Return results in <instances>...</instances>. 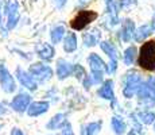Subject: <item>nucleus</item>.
<instances>
[{
    "mask_svg": "<svg viewBox=\"0 0 155 135\" xmlns=\"http://www.w3.org/2000/svg\"><path fill=\"white\" fill-rule=\"evenodd\" d=\"M99 38H100L99 30H92L91 32H88V34L84 37L85 46H93V45H96L97 41H99Z\"/></svg>",
    "mask_w": 155,
    "mask_h": 135,
    "instance_id": "20",
    "label": "nucleus"
},
{
    "mask_svg": "<svg viewBox=\"0 0 155 135\" xmlns=\"http://www.w3.org/2000/svg\"><path fill=\"white\" fill-rule=\"evenodd\" d=\"M88 61L92 69V83H94V84L100 83L103 80V72L107 69V65L104 64V61L97 54H91Z\"/></svg>",
    "mask_w": 155,
    "mask_h": 135,
    "instance_id": "4",
    "label": "nucleus"
},
{
    "mask_svg": "<svg viewBox=\"0 0 155 135\" xmlns=\"http://www.w3.org/2000/svg\"><path fill=\"white\" fill-rule=\"evenodd\" d=\"M128 135H136V133H135V130H131L130 133H128Z\"/></svg>",
    "mask_w": 155,
    "mask_h": 135,
    "instance_id": "32",
    "label": "nucleus"
},
{
    "mask_svg": "<svg viewBox=\"0 0 155 135\" xmlns=\"http://www.w3.org/2000/svg\"><path fill=\"white\" fill-rule=\"evenodd\" d=\"M154 130H155V124H154Z\"/></svg>",
    "mask_w": 155,
    "mask_h": 135,
    "instance_id": "33",
    "label": "nucleus"
},
{
    "mask_svg": "<svg viewBox=\"0 0 155 135\" xmlns=\"http://www.w3.org/2000/svg\"><path fill=\"white\" fill-rule=\"evenodd\" d=\"M138 64L146 70H155V39L147 41L146 43L142 45Z\"/></svg>",
    "mask_w": 155,
    "mask_h": 135,
    "instance_id": "1",
    "label": "nucleus"
},
{
    "mask_svg": "<svg viewBox=\"0 0 155 135\" xmlns=\"http://www.w3.org/2000/svg\"><path fill=\"white\" fill-rule=\"evenodd\" d=\"M139 120L144 124H151V123L155 122V113L154 112H148V111H144V112H139L138 113Z\"/></svg>",
    "mask_w": 155,
    "mask_h": 135,
    "instance_id": "24",
    "label": "nucleus"
},
{
    "mask_svg": "<svg viewBox=\"0 0 155 135\" xmlns=\"http://www.w3.org/2000/svg\"><path fill=\"white\" fill-rule=\"evenodd\" d=\"M62 135H74L73 134V130H71L70 123H66V124H65L64 130H62Z\"/></svg>",
    "mask_w": 155,
    "mask_h": 135,
    "instance_id": "28",
    "label": "nucleus"
},
{
    "mask_svg": "<svg viewBox=\"0 0 155 135\" xmlns=\"http://www.w3.org/2000/svg\"><path fill=\"white\" fill-rule=\"evenodd\" d=\"M73 74L77 77L78 80H82V79H86L85 76V69L81 66V65H74L73 66Z\"/></svg>",
    "mask_w": 155,
    "mask_h": 135,
    "instance_id": "26",
    "label": "nucleus"
},
{
    "mask_svg": "<svg viewBox=\"0 0 155 135\" xmlns=\"http://www.w3.org/2000/svg\"><path fill=\"white\" fill-rule=\"evenodd\" d=\"M0 83H2L3 89H4L5 92H8V93H11V92L15 91L14 79H12V76L10 74V72H8L5 68L0 69Z\"/></svg>",
    "mask_w": 155,
    "mask_h": 135,
    "instance_id": "8",
    "label": "nucleus"
},
{
    "mask_svg": "<svg viewBox=\"0 0 155 135\" xmlns=\"http://www.w3.org/2000/svg\"><path fill=\"white\" fill-rule=\"evenodd\" d=\"M64 34H65V29H64V26H58V27H55V29H54V30H51V32H50V38H51V42H53V43H58V42L62 39Z\"/></svg>",
    "mask_w": 155,
    "mask_h": 135,
    "instance_id": "23",
    "label": "nucleus"
},
{
    "mask_svg": "<svg viewBox=\"0 0 155 135\" xmlns=\"http://www.w3.org/2000/svg\"><path fill=\"white\" fill-rule=\"evenodd\" d=\"M37 53L39 56V58L45 59V61H49L54 57V49L50 46L49 43H41L37 46Z\"/></svg>",
    "mask_w": 155,
    "mask_h": 135,
    "instance_id": "12",
    "label": "nucleus"
},
{
    "mask_svg": "<svg viewBox=\"0 0 155 135\" xmlns=\"http://www.w3.org/2000/svg\"><path fill=\"white\" fill-rule=\"evenodd\" d=\"M138 96L139 100L147 106L155 104V77H150L147 83L143 84L138 92Z\"/></svg>",
    "mask_w": 155,
    "mask_h": 135,
    "instance_id": "3",
    "label": "nucleus"
},
{
    "mask_svg": "<svg viewBox=\"0 0 155 135\" xmlns=\"http://www.w3.org/2000/svg\"><path fill=\"white\" fill-rule=\"evenodd\" d=\"M65 3H66V0H58V7H64Z\"/></svg>",
    "mask_w": 155,
    "mask_h": 135,
    "instance_id": "31",
    "label": "nucleus"
},
{
    "mask_svg": "<svg viewBox=\"0 0 155 135\" xmlns=\"http://www.w3.org/2000/svg\"><path fill=\"white\" fill-rule=\"evenodd\" d=\"M66 115L65 113H58L54 118L51 119L49 123H47V128H51V130H55V128L62 127V124H66Z\"/></svg>",
    "mask_w": 155,
    "mask_h": 135,
    "instance_id": "18",
    "label": "nucleus"
},
{
    "mask_svg": "<svg viewBox=\"0 0 155 135\" xmlns=\"http://www.w3.org/2000/svg\"><path fill=\"white\" fill-rule=\"evenodd\" d=\"M7 11V29H14L19 20V5L16 0H10L5 5Z\"/></svg>",
    "mask_w": 155,
    "mask_h": 135,
    "instance_id": "6",
    "label": "nucleus"
},
{
    "mask_svg": "<svg viewBox=\"0 0 155 135\" xmlns=\"http://www.w3.org/2000/svg\"><path fill=\"white\" fill-rule=\"evenodd\" d=\"M100 45H101V49H103L104 52L109 56L111 61H116V62H117V50H116V47L113 46L111 42H101Z\"/></svg>",
    "mask_w": 155,
    "mask_h": 135,
    "instance_id": "19",
    "label": "nucleus"
},
{
    "mask_svg": "<svg viewBox=\"0 0 155 135\" xmlns=\"http://www.w3.org/2000/svg\"><path fill=\"white\" fill-rule=\"evenodd\" d=\"M47 110H49V103L47 101H35V103L30 104L27 113L30 116H38L41 113H45Z\"/></svg>",
    "mask_w": 155,
    "mask_h": 135,
    "instance_id": "11",
    "label": "nucleus"
},
{
    "mask_svg": "<svg viewBox=\"0 0 155 135\" xmlns=\"http://www.w3.org/2000/svg\"><path fill=\"white\" fill-rule=\"evenodd\" d=\"M101 128V122H94V123H89L88 126H85L82 128L81 135H96Z\"/></svg>",
    "mask_w": 155,
    "mask_h": 135,
    "instance_id": "21",
    "label": "nucleus"
},
{
    "mask_svg": "<svg viewBox=\"0 0 155 135\" xmlns=\"http://www.w3.org/2000/svg\"><path fill=\"white\" fill-rule=\"evenodd\" d=\"M132 35H135V25L131 19H127L121 29V38L124 42H128L132 38Z\"/></svg>",
    "mask_w": 155,
    "mask_h": 135,
    "instance_id": "14",
    "label": "nucleus"
},
{
    "mask_svg": "<svg viewBox=\"0 0 155 135\" xmlns=\"http://www.w3.org/2000/svg\"><path fill=\"white\" fill-rule=\"evenodd\" d=\"M71 72H73V66L68 64L66 61H64V59H59V61L57 62V73H58L59 80L66 79V77L69 76Z\"/></svg>",
    "mask_w": 155,
    "mask_h": 135,
    "instance_id": "13",
    "label": "nucleus"
},
{
    "mask_svg": "<svg viewBox=\"0 0 155 135\" xmlns=\"http://www.w3.org/2000/svg\"><path fill=\"white\" fill-rule=\"evenodd\" d=\"M143 85L142 83V77L138 72L135 70H131L128 72L124 77V89H123V93L126 97H132L135 93H138L140 86Z\"/></svg>",
    "mask_w": 155,
    "mask_h": 135,
    "instance_id": "2",
    "label": "nucleus"
},
{
    "mask_svg": "<svg viewBox=\"0 0 155 135\" xmlns=\"http://www.w3.org/2000/svg\"><path fill=\"white\" fill-rule=\"evenodd\" d=\"M116 3H117V5L120 8H126V7L135 4V0H116Z\"/></svg>",
    "mask_w": 155,
    "mask_h": 135,
    "instance_id": "27",
    "label": "nucleus"
},
{
    "mask_svg": "<svg viewBox=\"0 0 155 135\" xmlns=\"http://www.w3.org/2000/svg\"><path fill=\"white\" fill-rule=\"evenodd\" d=\"M2 5H3V0H0V31H2L3 34H5V30L2 25Z\"/></svg>",
    "mask_w": 155,
    "mask_h": 135,
    "instance_id": "29",
    "label": "nucleus"
},
{
    "mask_svg": "<svg viewBox=\"0 0 155 135\" xmlns=\"http://www.w3.org/2000/svg\"><path fill=\"white\" fill-rule=\"evenodd\" d=\"M64 49L66 50V52H74V50L77 49V38L74 34H69L65 38Z\"/></svg>",
    "mask_w": 155,
    "mask_h": 135,
    "instance_id": "22",
    "label": "nucleus"
},
{
    "mask_svg": "<svg viewBox=\"0 0 155 135\" xmlns=\"http://www.w3.org/2000/svg\"><path fill=\"white\" fill-rule=\"evenodd\" d=\"M112 128L115 131L116 135H121L126 133L127 130V124L124 123V120L120 118V116H113L112 118Z\"/></svg>",
    "mask_w": 155,
    "mask_h": 135,
    "instance_id": "17",
    "label": "nucleus"
},
{
    "mask_svg": "<svg viewBox=\"0 0 155 135\" xmlns=\"http://www.w3.org/2000/svg\"><path fill=\"white\" fill-rule=\"evenodd\" d=\"M30 73H31L35 79H38L39 81H46V80H49L50 77L53 76L51 68L47 66V65H43V64L31 65V68H30Z\"/></svg>",
    "mask_w": 155,
    "mask_h": 135,
    "instance_id": "7",
    "label": "nucleus"
},
{
    "mask_svg": "<svg viewBox=\"0 0 155 135\" xmlns=\"http://www.w3.org/2000/svg\"><path fill=\"white\" fill-rule=\"evenodd\" d=\"M11 135H23V133L19 130V128H14L12 133H11Z\"/></svg>",
    "mask_w": 155,
    "mask_h": 135,
    "instance_id": "30",
    "label": "nucleus"
},
{
    "mask_svg": "<svg viewBox=\"0 0 155 135\" xmlns=\"http://www.w3.org/2000/svg\"><path fill=\"white\" fill-rule=\"evenodd\" d=\"M30 96L27 93H19L16 97L12 100V108L18 112H23L30 104Z\"/></svg>",
    "mask_w": 155,
    "mask_h": 135,
    "instance_id": "9",
    "label": "nucleus"
},
{
    "mask_svg": "<svg viewBox=\"0 0 155 135\" xmlns=\"http://www.w3.org/2000/svg\"><path fill=\"white\" fill-rule=\"evenodd\" d=\"M113 83L111 80L105 81L104 85L99 89V95L101 96L103 99H107V100H112L115 101V95H113Z\"/></svg>",
    "mask_w": 155,
    "mask_h": 135,
    "instance_id": "15",
    "label": "nucleus"
},
{
    "mask_svg": "<svg viewBox=\"0 0 155 135\" xmlns=\"http://www.w3.org/2000/svg\"><path fill=\"white\" fill-rule=\"evenodd\" d=\"M16 74H18L19 81L22 83V85H25L26 88L30 89V91H35V89H37V83H35L34 79H32L28 73H26V72L22 70V69H18Z\"/></svg>",
    "mask_w": 155,
    "mask_h": 135,
    "instance_id": "10",
    "label": "nucleus"
},
{
    "mask_svg": "<svg viewBox=\"0 0 155 135\" xmlns=\"http://www.w3.org/2000/svg\"><path fill=\"white\" fill-rule=\"evenodd\" d=\"M154 25H143V26H140L138 30L135 31V41L136 42H140V41H143L144 38H147L148 35L153 32V30H154Z\"/></svg>",
    "mask_w": 155,
    "mask_h": 135,
    "instance_id": "16",
    "label": "nucleus"
},
{
    "mask_svg": "<svg viewBox=\"0 0 155 135\" xmlns=\"http://www.w3.org/2000/svg\"><path fill=\"white\" fill-rule=\"evenodd\" d=\"M97 18V14L94 11H80L78 14L76 15V18H73L70 22V26L73 27L74 30H82L84 27H86L91 22H93Z\"/></svg>",
    "mask_w": 155,
    "mask_h": 135,
    "instance_id": "5",
    "label": "nucleus"
},
{
    "mask_svg": "<svg viewBox=\"0 0 155 135\" xmlns=\"http://www.w3.org/2000/svg\"><path fill=\"white\" fill-rule=\"evenodd\" d=\"M135 56H136V47L135 46H131L124 52V62L127 65H131L135 59Z\"/></svg>",
    "mask_w": 155,
    "mask_h": 135,
    "instance_id": "25",
    "label": "nucleus"
}]
</instances>
